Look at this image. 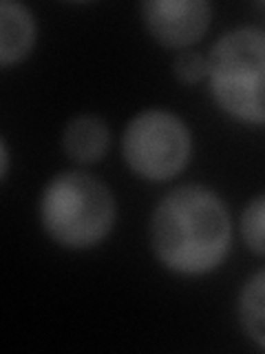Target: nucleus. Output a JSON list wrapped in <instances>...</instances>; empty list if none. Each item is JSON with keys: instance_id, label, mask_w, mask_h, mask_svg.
Here are the masks:
<instances>
[{"instance_id": "nucleus-1", "label": "nucleus", "mask_w": 265, "mask_h": 354, "mask_svg": "<svg viewBox=\"0 0 265 354\" xmlns=\"http://www.w3.org/2000/svg\"><path fill=\"white\" fill-rule=\"evenodd\" d=\"M232 221L221 197L199 184L170 191L150 217V246L166 268L204 274L226 259Z\"/></svg>"}, {"instance_id": "nucleus-2", "label": "nucleus", "mask_w": 265, "mask_h": 354, "mask_svg": "<svg viewBox=\"0 0 265 354\" xmlns=\"http://www.w3.org/2000/svg\"><path fill=\"white\" fill-rule=\"evenodd\" d=\"M42 226L66 248H88L102 241L115 221V197L95 175L66 171L55 175L40 199Z\"/></svg>"}, {"instance_id": "nucleus-3", "label": "nucleus", "mask_w": 265, "mask_h": 354, "mask_svg": "<svg viewBox=\"0 0 265 354\" xmlns=\"http://www.w3.org/2000/svg\"><path fill=\"white\" fill-rule=\"evenodd\" d=\"M208 77L221 109L250 124H265V29L224 33L208 55Z\"/></svg>"}, {"instance_id": "nucleus-4", "label": "nucleus", "mask_w": 265, "mask_h": 354, "mask_svg": "<svg viewBox=\"0 0 265 354\" xmlns=\"http://www.w3.org/2000/svg\"><path fill=\"white\" fill-rule=\"evenodd\" d=\"M193 149L186 122L161 109L141 111L121 136V155L132 173L144 180L164 182L184 171Z\"/></svg>"}, {"instance_id": "nucleus-5", "label": "nucleus", "mask_w": 265, "mask_h": 354, "mask_svg": "<svg viewBox=\"0 0 265 354\" xmlns=\"http://www.w3.org/2000/svg\"><path fill=\"white\" fill-rule=\"evenodd\" d=\"M210 5L204 0H150L141 5L144 25L166 47H188L210 25Z\"/></svg>"}, {"instance_id": "nucleus-6", "label": "nucleus", "mask_w": 265, "mask_h": 354, "mask_svg": "<svg viewBox=\"0 0 265 354\" xmlns=\"http://www.w3.org/2000/svg\"><path fill=\"white\" fill-rule=\"evenodd\" d=\"M33 42H36V22L31 11L14 0H3L0 3V62L7 66L25 60Z\"/></svg>"}, {"instance_id": "nucleus-7", "label": "nucleus", "mask_w": 265, "mask_h": 354, "mask_svg": "<svg viewBox=\"0 0 265 354\" xmlns=\"http://www.w3.org/2000/svg\"><path fill=\"white\" fill-rule=\"evenodd\" d=\"M110 133L102 118L97 115H77L66 124L62 133L64 153L71 160L91 164L102 160V155L108 151Z\"/></svg>"}, {"instance_id": "nucleus-8", "label": "nucleus", "mask_w": 265, "mask_h": 354, "mask_svg": "<svg viewBox=\"0 0 265 354\" xmlns=\"http://www.w3.org/2000/svg\"><path fill=\"white\" fill-rule=\"evenodd\" d=\"M239 321L243 332L265 350V270L246 283L239 297Z\"/></svg>"}, {"instance_id": "nucleus-9", "label": "nucleus", "mask_w": 265, "mask_h": 354, "mask_svg": "<svg viewBox=\"0 0 265 354\" xmlns=\"http://www.w3.org/2000/svg\"><path fill=\"white\" fill-rule=\"evenodd\" d=\"M241 232L243 241L254 254L265 257V193L257 195L243 208L241 215Z\"/></svg>"}, {"instance_id": "nucleus-10", "label": "nucleus", "mask_w": 265, "mask_h": 354, "mask_svg": "<svg viewBox=\"0 0 265 354\" xmlns=\"http://www.w3.org/2000/svg\"><path fill=\"white\" fill-rule=\"evenodd\" d=\"M173 71L181 82H188V84L199 82L208 75V58H204V55L197 51H184L175 58Z\"/></svg>"}, {"instance_id": "nucleus-11", "label": "nucleus", "mask_w": 265, "mask_h": 354, "mask_svg": "<svg viewBox=\"0 0 265 354\" xmlns=\"http://www.w3.org/2000/svg\"><path fill=\"white\" fill-rule=\"evenodd\" d=\"M0 164H3V171H0V175H3V180H7V173H9V149H7L5 140H0Z\"/></svg>"}]
</instances>
